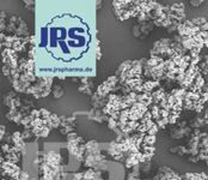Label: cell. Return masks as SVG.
Here are the masks:
<instances>
[{"instance_id":"obj_1","label":"cell","mask_w":208,"mask_h":180,"mask_svg":"<svg viewBox=\"0 0 208 180\" xmlns=\"http://www.w3.org/2000/svg\"><path fill=\"white\" fill-rule=\"evenodd\" d=\"M158 85H159V83L157 80H147V82H145L142 84V90H144V93H146V94H151L152 90L156 86H158Z\"/></svg>"},{"instance_id":"obj_2","label":"cell","mask_w":208,"mask_h":180,"mask_svg":"<svg viewBox=\"0 0 208 180\" xmlns=\"http://www.w3.org/2000/svg\"><path fill=\"white\" fill-rule=\"evenodd\" d=\"M47 123H48V127H58L60 125V119L56 117V115H50L48 119H47Z\"/></svg>"},{"instance_id":"obj_3","label":"cell","mask_w":208,"mask_h":180,"mask_svg":"<svg viewBox=\"0 0 208 180\" xmlns=\"http://www.w3.org/2000/svg\"><path fill=\"white\" fill-rule=\"evenodd\" d=\"M156 143V136H151V135H147L144 137V144L145 145H153Z\"/></svg>"},{"instance_id":"obj_4","label":"cell","mask_w":208,"mask_h":180,"mask_svg":"<svg viewBox=\"0 0 208 180\" xmlns=\"http://www.w3.org/2000/svg\"><path fill=\"white\" fill-rule=\"evenodd\" d=\"M191 22H193L194 25H196V27H202L204 23H207V19L203 18V17H195V18H193Z\"/></svg>"},{"instance_id":"obj_5","label":"cell","mask_w":208,"mask_h":180,"mask_svg":"<svg viewBox=\"0 0 208 180\" xmlns=\"http://www.w3.org/2000/svg\"><path fill=\"white\" fill-rule=\"evenodd\" d=\"M63 95V89H61L60 86H58L56 89H54V97L55 99H60Z\"/></svg>"},{"instance_id":"obj_6","label":"cell","mask_w":208,"mask_h":180,"mask_svg":"<svg viewBox=\"0 0 208 180\" xmlns=\"http://www.w3.org/2000/svg\"><path fill=\"white\" fill-rule=\"evenodd\" d=\"M158 130H159L158 125H156V124H154V125H153V126L150 129V130H148V132H147V133H148V135H151V136H156V133L158 132Z\"/></svg>"},{"instance_id":"obj_7","label":"cell","mask_w":208,"mask_h":180,"mask_svg":"<svg viewBox=\"0 0 208 180\" xmlns=\"http://www.w3.org/2000/svg\"><path fill=\"white\" fill-rule=\"evenodd\" d=\"M50 115H52V114H50V113H49L47 109H41V118H42V119L47 120V119H48Z\"/></svg>"},{"instance_id":"obj_8","label":"cell","mask_w":208,"mask_h":180,"mask_svg":"<svg viewBox=\"0 0 208 180\" xmlns=\"http://www.w3.org/2000/svg\"><path fill=\"white\" fill-rule=\"evenodd\" d=\"M11 67L6 64V65H4V67H3V73L5 74V76H10L11 74V70H10Z\"/></svg>"},{"instance_id":"obj_9","label":"cell","mask_w":208,"mask_h":180,"mask_svg":"<svg viewBox=\"0 0 208 180\" xmlns=\"http://www.w3.org/2000/svg\"><path fill=\"white\" fill-rule=\"evenodd\" d=\"M116 127H117V121H115L114 119L110 118V119H109V129H113V130H114V129H116Z\"/></svg>"},{"instance_id":"obj_10","label":"cell","mask_w":208,"mask_h":180,"mask_svg":"<svg viewBox=\"0 0 208 180\" xmlns=\"http://www.w3.org/2000/svg\"><path fill=\"white\" fill-rule=\"evenodd\" d=\"M18 180H29V174H28V172H22Z\"/></svg>"},{"instance_id":"obj_11","label":"cell","mask_w":208,"mask_h":180,"mask_svg":"<svg viewBox=\"0 0 208 180\" xmlns=\"http://www.w3.org/2000/svg\"><path fill=\"white\" fill-rule=\"evenodd\" d=\"M201 100H202L203 102L208 101V91H202V94H201Z\"/></svg>"},{"instance_id":"obj_12","label":"cell","mask_w":208,"mask_h":180,"mask_svg":"<svg viewBox=\"0 0 208 180\" xmlns=\"http://www.w3.org/2000/svg\"><path fill=\"white\" fill-rule=\"evenodd\" d=\"M202 3H203V1H201V0H197V1H196V0H191V1H190L191 6H200Z\"/></svg>"},{"instance_id":"obj_13","label":"cell","mask_w":208,"mask_h":180,"mask_svg":"<svg viewBox=\"0 0 208 180\" xmlns=\"http://www.w3.org/2000/svg\"><path fill=\"white\" fill-rule=\"evenodd\" d=\"M200 29H201V31H207L208 33V22L204 23L202 27H200Z\"/></svg>"},{"instance_id":"obj_14","label":"cell","mask_w":208,"mask_h":180,"mask_svg":"<svg viewBox=\"0 0 208 180\" xmlns=\"http://www.w3.org/2000/svg\"><path fill=\"white\" fill-rule=\"evenodd\" d=\"M4 135H5V126H1V138L4 137Z\"/></svg>"},{"instance_id":"obj_15","label":"cell","mask_w":208,"mask_h":180,"mask_svg":"<svg viewBox=\"0 0 208 180\" xmlns=\"http://www.w3.org/2000/svg\"><path fill=\"white\" fill-rule=\"evenodd\" d=\"M204 59H206V60H204V62L208 65V55H206V57H204Z\"/></svg>"}]
</instances>
